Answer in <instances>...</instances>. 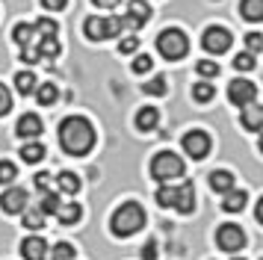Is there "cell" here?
<instances>
[{
    "instance_id": "cell-41",
    "label": "cell",
    "mask_w": 263,
    "mask_h": 260,
    "mask_svg": "<svg viewBox=\"0 0 263 260\" xmlns=\"http://www.w3.org/2000/svg\"><path fill=\"white\" fill-rule=\"evenodd\" d=\"M36 189L39 192H50V175L48 172H39L36 175Z\"/></svg>"
},
{
    "instance_id": "cell-18",
    "label": "cell",
    "mask_w": 263,
    "mask_h": 260,
    "mask_svg": "<svg viewBox=\"0 0 263 260\" xmlns=\"http://www.w3.org/2000/svg\"><path fill=\"white\" fill-rule=\"evenodd\" d=\"M157 121H160V109H154V106H142V109L136 113V127L142 130V133L154 130Z\"/></svg>"
},
{
    "instance_id": "cell-6",
    "label": "cell",
    "mask_w": 263,
    "mask_h": 260,
    "mask_svg": "<svg viewBox=\"0 0 263 260\" xmlns=\"http://www.w3.org/2000/svg\"><path fill=\"white\" fill-rule=\"evenodd\" d=\"M151 6H148V0H130L127 3V15L124 18H119L121 21V30H139V27H145V24L151 21Z\"/></svg>"
},
{
    "instance_id": "cell-5",
    "label": "cell",
    "mask_w": 263,
    "mask_h": 260,
    "mask_svg": "<svg viewBox=\"0 0 263 260\" xmlns=\"http://www.w3.org/2000/svg\"><path fill=\"white\" fill-rule=\"evenodd\" d=\"M83 33L89 35L92 42H104V39L121 35V21L119 18H86Z\"/></svg>"
},
{
    "instance_id": "cell-21",
    "label": "cell",
    "mask_w": 263,
    "mask_h": 260,
    "mask_svg": "<svg viewBox=\"0 0 263 260\" xmlns=\"http://www.w3.org/2000/svg\"><path fill=\"white\" fill-rule=\"evenodd\" d=\"M42 157H45V145H42V142L30 139V142L21 145V160H24V163H39Z\"/></svg>"
},
{
    "instance_id": "cell-34",
    "label": "cell",
    "mask_w": 263,
    "mask_h": 260,
    "mask_svg": "<svg viewBox=\"0 0 263 260\" xmlns=\"http://www.w3.org/2000/svg\"><path fill=\"white\" fill-rule=\"evenodd\" d=\"M24 225L27 228H33V231H39V228H42V225H45V213L39 210H27V216H24Z\"/></svg>"
},
{
    "instance_id": "cell-20",
    "label": "cell",
    "mask_w": 263,
    "mask_h": 260,
    "mask_svg": "<svg viewBox=\"0 0 263 260\" xmlns=\"http://www.w3.org/2000/svg\"><path fill=\"white\" fill-rule=\"evenodd\" d=\"M57 216H60V222H62V225H74V222H80V216H83V207H80L77 201H71V204H60Z\"/></svg>"
},
{
    "instance_id": "cell-4",
    "label": "cell",
    "mask_w": 263,
    "mask_h": 260,
    "mask_svg": "<svg viewBox=\"0 0 263 260\" xmlns=\"http://www.w3.org/2000/svg\"><path fill=\"white\" fill-rule=\"evenodd\" d=\"M183 172H186V165H183V160L175 151H160L151 160V177L160 180V183H168L175 177H183Z\"/></svg>"
},
{
    "instance_id": "cell-24",
    "label": "cell",
    "mask_w": 263,
    "mask_h": 260,
    "mask_svg": "<svg viewBox=\"0 0 263 260\" xmlns=\"http://www.w3.org/2000/svg\"><path fill=\"white\" fill-rule=\"evenodd\" d=\"M57 187H60V192H65V195H74V192L80 189V177L74 175V172H60V175H57Z\"/></svg>"
},
{
    "instance_id": "cell-39",
    "label": "cell",
    "mask_w": 263,
    "mask_h": 260,
    "mask_svg": "<svg viewBox=\"0 0 263 260\" xmlns=\"http://www.w3.org/2000/svg\"><path fill=\"white\" fill-rule=\"evenodd\" d=\"M119 50L121 53H136V50H139V39H136V35H124L119 42Z\"/></svg>"
},
{
    "instance_id": "cell-13",
    "label": "cell",
    "mask_w": 263,
    "mask_h": 260,
    "mask_svg": "<svg viewBox=\"0 0 263 260\" xmlns=\"http://www.w3.org/2000/svg\"><path fill=\"white\" fill-rule=\"evenodd\" d=\"M0 207H3L6 213H21V210H27V189H21V187L6 189V192L0 195Z\"/></svg>"
},
{
    "instance_id": "cell-14",
    "label": "cell",
    "mask_w": 263,
    "mask_h": 260,
    "mask_svg": "<svg viewBox=\"0 0 263 260\" xmlns=\"http://www.w3.org/2000/svg\"><path fill=\"white\" fill-rule=\"evenodd\" d=\"M33 50H36L39 59H57L62 47H60V42H57V35H36Z\"/></svg>"
},
{
    "instance_id": "cell-7",
    "label": "cell",
    "mask_w": 263,
    "mask_h": 260,
    "mask_svg": "<svg viewBox=\"0 0 263 260\" xmlns=\"http://www.w3.org/2000/svg\"><path fill=\"white\" fill-rule=\"evenodd\" d=\"M231 33H228L225 27H207L201 35V45L207 53H213V57H219V53H225L228 47H231Z\"/></svg>"
},
{
    "instance_id": "cell-27",
    "label": "cell",
    "mask_w": 263,
    "mask_h": 260,
    "mask_svg": "<svg viewBox=\"0 0 263 260\" xmlns=\"http://www.w3.org/2000/svg\"><path fill=\"white\" fill-rule=\"evenodd\" d=\"M192 98H195L198 104H207V101H213V98H216V89L207 80H201V83H195V86H192Z\"/></svg>"
},
{
    "instance_id": "cell-35",
    "label": "cell",
    "mask_w": 263,
    "mask_h": 260,
    "mask_svg": "<svg viewBox=\"0 0 263 260\" xmlns=\"http://www.w3.org/2000/svg\"><path fill=\"white\" fill-rule=\"evenodd\" d=\"M234 68L237 71H251L254 68V53H249V50H246V53H237V57H234Z\"/></svg>"
},
{
    "instance_id": "cell-23",
    "label": "cell",
    "mask_w": 263,
    "mask_h": 260,
    "mask_svg": "<svg viewBox=\"0 0 263 260\" xmlns=\"http://www.w3.org/2000/svg\"><path fill=\"white\" fill-rule=\"evenodd\" d=\"M210 187H213V192H222V195H225L228 189H234V175L219 169V172L210 175Z\"/></svg>"
},
{
    "instance_id": "cell-38",
    "label": "cell",
    "mask_w": 263,
    "mask_h": 260,
    "mask_svg": "<svg viewBox=\"0 0 263 260\" xmlns=\"http://www.w3.org/2000/svg\"><path fill=\"white\" fill-rule=\"evenodd\" d=\"M246 47H249V53H260L263 50V35L260 33H249L246 35Z\"/></svg>"
},
{
    "instance_id": "cell-10",
    "label": "cell",
    "mask_w": 263,
    "mask_h": 260,
    "mask_svg": "<svg viewBox=\"0 0 263 260\" xmlns=\"http://www.w3.org/2000/svg\"><path fill=\"white\" fill-rule=\"evenodd\" d=\"M183 151L190 154L192 160H204L210 154V136L204 130H190L183 136Z\"/></svg>"
},
{
    "instance_id": "cell-22",
    "label": "cell",
    "mask_w": 263,
    "mask_h": 260,
    "mask_svg": "<svg viewBox=\"0 0 263 260\" xmlns=\"http://www.w3.org/2000/svg\"><path fill=\"white\" fill-rule=\"evenodd\" d=\"M239 12L246 21H263V0H242Z\"/></svg>"
},
{
    "instance_id": "cell-36",
    "label": "cell",
    "mask_w": 263,
    "mask_h": 260,
    "mask_svg": "<svg viewBox=\"0 0 263 260\" xmlns=\"http://www.w3.org/2000/svg\"><path fill=\"white\" fill-rule=\"evenodd\" d=\"M145 92L154 95V98L166 95V77H154V80H148V83H145Z\"/></svg>"
},
{
    "instance_id": "cell-30",
    "label": "cell",
    "mask_w": 263,
    "mask_h": 260,
    "mask_svg": "<svg viewBox=\"0 0 263 260\" xmlns=\"http://www.w3.org/2000/svg\"><path fill=\"white\" fill-rule=\"evenodd\" d=\"M15 177H18L15 163H9V160H0V187H3V183H12Z\"/></svg>"
},
{
    "instance_id": "cell-8",
    "label": "cell",
    "mask_w": 263,
    "mask_h": 260,
    "mask_svg": "<svg viewBox=\"0 0 263 260\" xmlns=\"http://www.w3.org/2000/svg\"><path fill=\"white\" fill-rule=\"evenodd\" d=\"M228 98H231V104L234 106H249L257 101V86L251 80H231V86H228Z\"/></svg>"
},
{
    "instance_id": "cell-42",
    "label": "cell",
    "mask_w": 263,
    "mask_h": 260,
    "mask_svg": "<svg viewBox=\"0 0 263 260\" xmlns=\"http://www.w3.org/2000/svg\"><path fill=\"white\" fill-rule=\"evenodd\" d=\"M142 257L145 260H157V239H148L142 246Z\"/></svg>"
},
{
    "instance_id": "cell-12",
    "label": "cell",
    "mask_w": 263,
    "mask_h": 260,
    "mask_svg": "<svg viewBox=\"0 0 263 260\" xmlns=\"http://www.w3.org/2000/svg\"><path fill=\"white\" fill-rule=\"evenodd\" d=\"M15 133L21 136V139H36V136H42V118L36 116V113H24V116L18 118V124H15Z\"/></svg>"
},
{
    "instance_id": "cell-25",
    "label": "cell",
    "mask_w": 263,
    "mask_h": 260,
    "mask_svg": "<svg viewBox=\"0 0 263 260\" xmlns=\"http://www.w3.org/2000/svg\"><path fill=\"white\" fill-rule=\"evenodd\" d=\"M36 74H33V71H18V74H15V89H18V92L21 95H30V92H36Z\"/></svg>"
},
{
    "instance_id": "cell-43",
    "label": "cell",
    "mask_w": 263,
    "mask_h": 260,
    "mask_svg": "<svg viewBox=\"0 0 263 260\" xmlns=\"http://www.w3.org/2000/svg\"><path fill=\"white\" fill-rule=\"evenodd\" d=\"M42 6H45V9H50V12H60V9H65V6H68V0H42Z\"/></svg>"
},
{
    "instance_id": "cell-26",
    "label": "cell",
    "mask_w": 263,
    "mask_h": 260,
    "mask_svg": "<svg viewBox=\"0 0 263 260\" xmlns=\"http://www.w3.org/2000/svg\"><path fill=\"white\" fill-rule=\"evenodd\" d=\"M12 39H15L21 47L33 45V42H36V30H33V24H18V27L12 30Z\"/></svg>"
},
{
    "instance_id": "cell-9",
    "label": "cell",
    "mask_w": 263,
    "mask_h": 260,
    "mask_svg": "<svg viewBox=\"0 0 263 260\" xmlns=\"http://www.w3.org/2000/svg\"><path fill=\"white\" fill-rule=\"evenodd\" d=\"M216 243H219V248H225V251H239L249 239H246V234H242L239 225H222V228L216 231Z\"/></svg>"
},
{
    "instance_id": "cell-28",
    "label": "cell",
    "mask_w": 263,
    "mask_h": 260,
    "mask_svg": "<svg viewBox=\"0 0 263 260\" xmlns=\"http://www.w3.org/2000/svg\"><path fill=\"white\" fill-rule=\"evenodd\" d=\"M39 210L57 216V210H60V192H45V195H42V207H39Z\"/></svg>"
},
{
    "instance_id": "cell-32",
    "label": "cell",
    "mask_w": 263,
    "mask_h": 260,
    "mask_svg": "<svg viewBox=\"0 0 263 260\" xmlns=\"http://www.w3.org/2000/svg\"><path fill=\"white\" fill-rule=\"evenodd\" d=\"M50 260H74V246H68V243H57L53 251H50Z\"/></svg>"
},
{
    "instance_id": "cell-46",
    "label": "cell",
    "mask_w": 263,
    "mask_h": 260,
    "mask_svg": "<svg viewBox=\"0 0 263 260\" xmlns=\"http://www.w3.org/2000/svg\"><path fill=\"white\" fill-rule=\"evenodd\" d=\"M231 260H242V257H231Z\"/></svg>"
},
{
    "instance_id": "cell-11",
    "label": "cell",
    "mask_w": 263,
    "mask_h": 260,
    "mask_svg": "<svg viewBox=\"0 0 263 260\" xmlns=\"http://www.w3.org/2000/svg\"><path fill=\"white\" fill-rule=\"evenodd\" d=\"M172 207H175L178 213H192V210H195V187H192V180H186V183L175 187Z\"/></svg>"
},
{
    "instance_id": "cell-3",
    "label": "cell",
    "mask_w": 263,
    "mask_h": 260,
    "mask_svg": "<svg viewBox=\"0 0 263 260\" xmlns=\"http://www.w3.org/2000/svg\"><path fill=\"white\" fill-rule=\"evenodd\" d=\"M157 50H160V57L168 59V62H175V59H183L190 53V39L183 30L178 27H168L163 33L157 35Z\"/></svg>"
},
{
    "instance_id": "cell-17",
    "label": "cell",
    "mask_w": 263,
    "mask_h": 260,
    "mask_svg": "<svg viewBox=\"0 0 263 260\" xmlns=\"http://www.w3.org/2000/svg\"><path fill=\"white\" fill-rule=\"evenodd\" d=\"M246 201H249V195H246L242 189H228L225 201H222V210L225 213H239L242 207H246Z\"/></svg>"
},
{
    "instance_id": "cell-31",
    "label": "cell",
    "mask_w": 263,
    "mask_h": 260,
    "mask_svg": "<svg viewBox=\"0 0 263 260\" xmlns=\"http://www.w3.org/2000/svg\"><path fill=\"white\" fill-rule=\"evenodd\" d=\"M195 71L201 74L204 80H210V77H219V65L210 62V59H201V62H195Z\"/></svg>"
},
{
    "instance_id": "cell-40",
    "label": "cell",
    "mask_w": 263,
    "mask_h": 260,
    "mask_svg": "<svg viewBox=\"0 0 263 260\" xmlns=\"http://www.w3.org/2000/svg\"><path fill=\"white\" fill-rule=\"evenodd\" d=\"M12 109V95H9V89L0 83V116H6Z\"/></svg>"
},
{
    "instance_id": "cell-45",
    "label": "cell",
    "mask_w": 263,
    "mask_h": 260,
    "mask_svg": "<svg viewBox=\"0 0 263 260\" xmlns=\"http://www.w3.org/2000/svg\"><path fill=\"white\" fill-rule=\"evenodd\" d=\"M257 222H263V198L257 201Z\"/></svg>"
},
{
    "instance_id": "cell-44",
    "label": "cell",
    "mask_w": 263,
    "mask_h": 260,
    "mask_svg": "<svg viewBox=\"0 0 263 260\" xmlns=\"http://www.w3.org/2000/svg\"><path fill=\"white\" fill-rule=\"evenodd\" d=\"M95 6H101V9H112V6H119L121 0H92Z\"/></svg>"
},
{
    "instance_id": "cell-33",
    "label": "cell",
    "mask_w": 263,
    "mask_h": 260,
    "mask_svg": "<svg viewBox=\"0 0 263 260\" xmlns=\"http://www.w3.org/2000/svg\"><path fill=\"white\" fill-rule=\"evenodd\" d=\"M157 204L160 207H172V198H175V187H168V183H163V187L157 189Z\"/></svg>"
},
{
    "instance_id": "cell-16",
    "label": "cell",
    "mask_w": 263,
    "mask_h": 260,
    "mask_svg": "<svg viewBox=\"0 0 263 260\" xmlns=\"http://www.w3.org/2000/svg\"><path fill=\"white\" fill-rule=\"evenodd\" d=\"M242 127L246 130H260L263 127V106H257V104L242 106Z\"/></svg>"
},
{
    "instance_id": "cell-1",
    "label": "cell",
    "mask_w": 263,
    "mask_h": 260,
    "mask_svg": "<svg viewBox=\"0 0 263 260\" xmlns=\"http://www.w3.org/2000/svg\"><path fill=\"white\" fill-rule=\"evenodd\" d=\"M60 145H62L65 154L83 157V154H89L92 145H95V127H92L83 116H68L60 124Z\"/></svg>"
},
{
    "instance_id": "cell-29",
    "label": "cell",
    "mask_w": 263,
    "mask_h": 260,
    "mask_svg": "<svg viewBox=\"0 0 263 260\" xmlns=\"http://www.w3.org/2000/svg\"><path fill=\"white\" fill-rule=\"evenodd\" d=\"M33 30H36V35H57L60 24L53 21V18H39V21L33 24Z\"/></svg>"
},
{
    "instance_id": "cell-2",
    "label": "cell",
    "mask_w": 263,
    "mask_h": 260,
    "mask_svg": "<svg viewBox=\"0 0 263 260\" xmlns=\"http://www.w3.org/2000/svg\"><path fill=\"white\" fill-rule=\"evenodd\" d=\"M142 225H145V210L136 201H127V204H121L119 210L112 213L109 231L116 236H130V234H136V231H142Z\"/></svg>"
},
{
    "instance_id": "cell-19",
    "label": "cell",
    "mask_w": 263,
    "mask_h": 260,
    "mask_svg": "<svg viewBox=\"0 0 263 260\" xmlns=\"http://www.w3.org/2000/svg\"><path fill=\"white\" fill-rule=\"evenodd\" d=\"M36 101L42 106H53L60 101V89L53 83H42V86H36Z\"/></svg>"
},
{
    "instance_id": "cell-15",
    "label": "cell",
    "mask_w": 263,
    "mask_h": 260,
    "mask_svg": "<svg viewBox=\"0 0 263 260\" xmlns=\"http://www.w3.org/2000/svg\"><path fill=\"white\" fill-rule=\"evenodd\" d=\"M45 254H48V243L42 236H27L21 243V257L24 260H45Z\"/></svg>"
},
{
    "instance_id": "cell-37",
    "label": "cell",
    "mask_w": 263,
    "mask_h": 260,
    "mask_svg": "<svg viewBox=\"0 0 263 260\" xmlns=\"http://www.w3.org/2000/svg\"><path fill=\"white\" fill-rule=\"evenodd\" d=\"M154 68V59L148 57V53H139V57L133 59V71L136 74H145V71H151Z\"/></svg>"
}]
</instances>
